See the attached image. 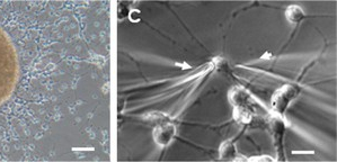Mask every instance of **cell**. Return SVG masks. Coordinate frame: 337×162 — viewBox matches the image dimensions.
<instances>
[{"label":"cell","instance_id":"cell-1","mask_svg":"<svg viewBox=\"0 0 337 162\" xmlns=\"http://www.w3.org/2000/svg\"><path fill=\"white\" fill-rule=\"evenodd\" d=\"M299 94H300V88L294 86V84H285V86L281 87L272 96L271 105L273 107V110L279 116H283L290 104L296 99Z\"/></svg>","mask_w":337,"mask_h":162},{"label":"cell","instance_id":"cell-2","mask_svg":"<svg viewBox=\"0 0 337 162\" xmlns=\"http://www.w3.org/2000/svg\"><path fill=\"white\" fill-rule=\"evenodd\" d=\"M286 125L281 116H275L271 121V132L273 136L274 146L278 153V160H285L284 158V134Z\"/></svg>","mask_w":337,"mask_h":162},{"label":"cell","instance_id":"cell-3","mask_svg":"<svg viewBox=\"0 0 337 162\" xmlns=\"http://www.w3.org/2000/svg\"><path fill=\"white\" fill-rule=\"evenodd\" d=\"M154 141L160 146H167L173 141L176 134V127L170 122L157 124L154 129Z\"/></svg>","mask_w":337,"mask_h":162},{"label":"cell","instance_id":"cell-4","mask_svg":"<svg viewBox=\"0 0 337 162\" xmlns=\"http://www.w3.org/2000/svg\"><path fill=\"white\" fill-rule=\"evenodd\" d=\"M229 100L235 107H244L248 109L253 104L251 95L241 88H235L229 92Z\"/></svg>","mask_w":337,"mask_h":162},{"label":"cell","instance_id":"cell-5","mask_svg":"<svg viewBox=\"0 0 337 162\" xmlns=\"http://www.w3.org/2000/svg\"><path fill=\"white\" fill-rule=\"evenodd\" d=\"M306 17V13L304 9L301 8L300 6L298 5H292L289 6L285 10V18L289 23H292V24H299L304 21Z\"/></svg>","mask_w":337,"mask_h":162},{"label":"cell","instance_id":"cell-6","mask_svg":"<svg viewBox=\"0 0 337 162\" xmlns=\"http://www.w3.org/2000/svg\"><path fill=\"white\" fill-rule=\"evenodd\" d=\"M220 159L222 160H236L237 149L231 141H225L219 148Z\"/></svg>","mask_w":337,"mask_h":162},{"label":"cell","instance_id":"cell-7","mask_svg":"<svg viewBox=\"0 0 337 162\" xmlns=\"http://www.w3.org/2000/svg\"><path fill=\"white\" fill-rule=\"evenodd\" d=\"M233 118H235L237 122L241 123V124H248V123L252 121L253 114L248 108L235 107V110H233Z\"/></svg>","mask_w":337,"mask_h":162},{"label":"cell","instance_id":"cell-8","mask_svg":"<svg viewBox=\"0 0 337 162\" xmlns=\"http://www.w3.org/2000/svg\"><path fill=\"white\" fill-rule=\"evenodd\" d=\"M130 14V9H129V5H126V3H121L120 5V9L117 11V15L120 19H123L126 16H129Z\"/></svg>","mask_w":337,"mask_h":162},{"label":"cell","instance_id":"cell-9","mask_svg":"<svg viewBox=\"0 0 337 162\" xmlns=\"http://www.w3.org/2000/svg\"><path fill=\"white\" fill-rule=\"evenodd\" d=\"M129 18H130V21L133 22V23L139 22L140 19H141L140 11H139V10H132V11H130V14H129Z\"/></svg>","mask_w":337,"mask_h":162},{"label":"cell","instance_id":"cell-10","mask_svg":"<svg viewBox=\"0 0 337 162\" xmlns=\"http://www.w3.org/2000/svg\"><path fill=\"white\" fill-rule=\"evenodd\" d=\"M251 161H256V160H267V161H272L273 159L269 157H254V158H251L250 159Z\"/></svg>","mask_w":337,"mask_h":162}]
</instances>
